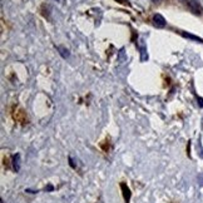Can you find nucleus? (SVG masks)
Here are the masks:
<instances>
[{"label": "nucleus", "mask_w": 203, "mask_h": 203, "mask_svg": "<svg viewBox=\"0 0 203 203\" xmlns=\"http://www.w3.org/2000/svg\"><path fill=\"white\" fill-rule=\"evenodd\" d=\"M115 2H118V3H121V4H125V0H115Z\"/></svg>", "instance_id": "423d86ee"}, {"label": "nucleus", "mask_w": 203, "mask_h": 203, "mask_svg": "<svg viewBox=\"0 0 203 203\" xmlns=\"http://www.w3.org/2000/svg\"><path fill=\"white\" fill-rule=\"evenodd\" d=\"M171 203H179V202H178V201H172Z\"/></svg>", "instance_id": "0eeeda50"}, {"label": "nucleus", "mask_w": 203, "mask_h": 203, "mask_svg": "<svg viewBox=\"0 0 203 203\" xmlns=\"http://www.w3.org/2000/svg\"><path fill=\"white\" fill-rule=\"evenodd\" d=\"M119 187H121V191H122V196H123L124 203H129V201L132 198V192H130V188L128 187V184H127L125 182H121Z\"/></svg>", "instance_id": "7ed1b4c3"}, {"label": "nucleus", "mask_w": 203, "mask_h": 203, "mask_svg": "<svg viewBox=\"0 0 203 203\" xmlns=\"http://www.w3.org/2000/svg\"><path fill=\"white\" fill-rule=\"evenodd\" d=\"M153 21H154V25H157L158 28H162V27H164V25H166V20L163 19V16H160L159 14L154 15Z\"/></svg>", "instance_id": "20e7f679"}, {"label": "nucleus", "mask_w": 203, "mask_h": 203, "mask_svg": "<svg viewBox=\"0 0 203 203\" xmlns=\"http://www.w3.org/2000/svg\"><path fill=\"white\" fill-rule=\"evenodd\" d=\"M98 147H99V149L103 152L104 154H109V153H111V150L113 148V142H112L111 135H107L103 140H100Z\"/></svg>", "instance_id": "f03ea898"}, {"label": "nucleus", "mask_w": 203, "mask_h": 203, "mask_svg": "<svg viewBox=\"0 0 203 203\" xmlns=\"http://www.w3.org/2000/svg\"><path fill=\"white\" fill-rule=\"evenodd\" d=\"M8 111H9V115L14 121V123L19 124L21 127H25L30 123L29 115L24 111V108H21L19 104H11L9 108H8Z\"/></svg>", "instance_id": "f257e3e1"}, {"label": "nucleus", "mask_w": 203, "mask_h": 203, "mask_svg": "<svg viewBox=\"0 0 203 203\" xmlns=\"http://www.w3.org/2000/svg\"><path fill=\"white\" fill-rule=\"evenodd\" d=\"M11 159H10V157L9 156H3V166H4V168H6V169H10L11 168Z\"/></svg>", "instance_id": "39448f33"}]
</instances>
